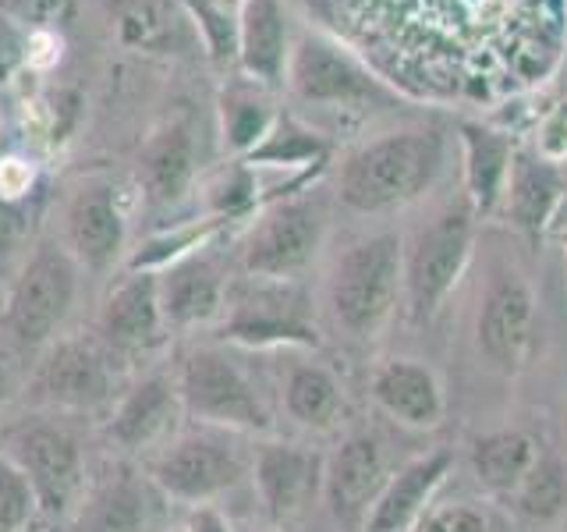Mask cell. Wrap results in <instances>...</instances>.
Instances as JSON below:
<instances>
[{"label": "cell", "mask_w": 567, "mask_h": 532, "mask_svg": "<svg viewBox=\"0 0 567 532\" xmlns=\"http://www.w3.org/2000/svg\"><path fill=\"white\" fill-rule=\"evenodd\" d=\"M443 167L440 132H394L351 153L337 177L341 203L359 213H383L419 200Z\"/></svg>", "instance_id": "cell-1"}, {"label": "cell", "mask_w": 567, "mask_h": 532, "mask_svg": "<svg viewBox=\"0 0 567 532\" xmlns=\"http://www.w3.org/2000/svg\"><path fill=\"white\" fill-rule=\"evenodd\" d=\"M404 288V248L398 235H372L337 259L327 301L333 324L354 341H372L394 316Z\"/></svg>", "instance_id": "cell-2"}, {"label": "cell", "mask_w": 567, "mask_h": 532, "mask_svg": "<svg viewBox=\"0 0 567 532\" xmlns=\"http://www.w3.org/2000/svg\"><path fill=\"white\" fill-rule=\"evenodd\" d=\"M82 266L64 245H40L11 280L8 316L0 334L25 355H40L64 334V324L79 298Z\"/></svg>", "instance_id": "cell-3"}, {"label": "cell", "mask_w": 567, "mask_h": 532, "mask_svg": "<svg viewBox=\"0 0 567 532\" xmlns=\"http://www.w3.org/2000/svg\"><path fill=\"white\" fill-rule=\"evenodd\" d=\"M185 416L230 433H270L274 419L248 372L217 345L188 348L174 369Z\"/></svg>", "instance_id": "cell-4"}, {"label": "cell", "mask_w": 567, "mask_h": 532, "mask_svg": "<svg viewBox=\"0 0 567 532\" xmlns=\"http://www.w3.org/2000/svg\"><path fill=\"white\" fill-rule=\"evenodd\" d=\"M0 451L29 479L40 514L64 519L85 497V454L79 437L50 416H29L0 433Z\"/></svg>", "instance_id": "cell-5"}, {"label": "cell", "mask_w": 567, "mask_h": 532, "mask_svg": "<svg viewBox=\"0 0 567 532\" xmlns=\"http://www.w3.org/2000/svg\"><path fill=\"white\" fill-rule=\"evenodd\" d=\"M248 469H252V461H245L235 433L213 430V426L174 433L164 448L146 458L150 483L171 501H182L188 508L213 504L217 497L230 493Z\"/></svg>", "instance_id": "cell-6"}, {"label": "cell", "mask_w": 567, "mask_h": 532, "mask_svg": "<svg viewBox=\"0 0 567 532\" xmlns=\"http://www.w3.org/2000/svg\"><path fill=\"white\" fill-rule=\"evenodd\" d=\"M29 390L47 412H111L121 398L117 355L96 334H61L50 348L35 355Z\"/></svg>", "instance_id": "cell-7"}, {"label": "cell", "mask_w": 567, "mask_h": 532, "mask_svg": "<svg viewBox=\"0 0 567 532\" xmlns=\"http://www.w3.org/2000/svg\"><path fill=\"white\" fill-rule=\"evenodd\" d=\"M472 206H451L404 253V301L412 324H430L457 288L472 256Z\"/></svg>", "instance_id": "cell-8"}, {"label": "cell", "mask_w": 567, "mask_h": 532, "mask_svg": "<svg viewBox=\"0 0 567 532\" xmlns=\"http://www.w3.org/2000/svg\"><path fill=\"white\" fill-rule=\"evenodd\" d=\"M182 419H185V405L182 395H177L174 372L156 369L121 390V398L111 405V412L103 419V437L111 448L124 454L150 458L174 433H182L177 430Z\"/></svg>", "instance_id": "cell-9"}, {"label": "cell", "mask_w": 567, "mask_h": 532, "mask_svg": "<svg viewBox=\"0 0 567 532\" xmlns=\"http://www.w3.org/2000/svg\"><path fill=\"white\" fill-rule=\"evenodd\" d=\"M323 221L309 203H284L252 227L245 242L241 266L252 280H291L312 263Z\"/></svg>", "instance_id": "cell-10"}, {"label": "cell", "mask_w": 567, "mask_h": 532, "mask_svg": "<svg viewBox=\"0 0 567 532\" xmlns=\"http://www.w3.org/2000/svg\"><path fill=\"white\" fill-rule=\"evenodd\" d=\"M327 458L288 440H262L252 451V483L274 522H288L323 493Z\"/></svg>", "instance_id": "cell-11"}, {"label": "cell", "mask_w": 567, "mask_h": 532, "mask_svg": "<svg viewBox=\"0 0 567 532\" xmlns=\"http://www.w3.org/2000/svg\"><path fill=\"white\" fill-rule=\"evenodd\" d=\"M167 324L159 313V288L156 274L128 270L121 284H114L111 295L103 298L96 316V337L111 348L117 359L124 355H146L167 341Z\"/></svg>", "instance_id": "cell-12"}, {"label": "cell", "mask_w": 567, "mask_h": 532, "mask_svg": "<svg viewBox=\"0 0 567 532\" xmlns=\"http://www.w3.org/2000/svg\"><path fill=\"white\" fill-rule=\"evenodd\" d=\"M386 479L390 469H386L383 443L369 433L348 437L327 458L323 469V501L337 525H365V514L377 504Z\"/></svg>", "instance_id": "cell-13"}, {"label": "cell", "mask_w": 567, "mask_h": 532, "mask_svg": "<svg viewBox=\"0 0 567 532\" xmlns=\"http://www.w3.org/2000/svg\"><path fill=\"white\" fill-rule=\"evenodd\" d=\"M217 337L241 348H319V330L288 295L227 298Z\"/></svg>", "instance_id": "cell-14"}, {"label": "cell", "mask_w": 567, "mask_h": 532, "mask_svg": "<svg viewBox=\"0 0 567 532\" xmlns=\"http://www.w3.org/2000/svg\"><path fill=\"white\" fill-rule=\"evenodd\" d=\"M532 319H536V298L518 274H496L478 309L475 337L486 359L501 369L514 372L528 355L532 345Z\"/></svg>", "instance_id": "cell-15"}, {"label": "cell", "mask_w": 567, "mask_h": 532, "mask_svg": "<svg viewBox=\"0 0 567 532\" xmlns=\"http://www.w3.org/2000/svg\"><path fill=\"white\" fill-rule=\"evenodd\" d=\"M64 248L82 270L106 274L121 259L124 248V217L117 192L103 182L82 185L64 209Z\"/></svg>", "instance_id": "cell-16"}, {"label": "cell", "mask_w": 567, "mask_h": 532, "mask_svg": "<svg viewBox=\"0 0 567 532\" xmlns=\"http://www.w3.org/2000/svg\"><path fill=\"white\" fill-rule=\"evenodd\" d=\"M454 469L451 451H430L412 458L398 472H390L386 487L380 490L377 504L369 508L362 532H408L430 511L436 490L447 483Z\"/></svg>", "instance_id": "cell-17"}, {"label": "cell", "mask_w": 567, "mask_h": 532, "mask_svg": "<svg viewBox=\"0 0 567 532\" xmlns=\"http://www.w3.org/2000/svg\"><path fill=\"white\" fill-rule=\"evenodd\" d=\"M156 288L167 330L209 327L224 316L227 306V291L217 266L192 253L164 266V270H156Z\"/></svg>", "instance_id": "cell-18"}, {"label": "cell", "mask_w": 567, "mask_h": 532, "mask_svg": "<svg viewBox=\"0 0 567 532\" xmlns=\"http://www.w3.org/2000/svg\"><path fill=\"white\" fill-rule=\"evenodd\" d=\"M372 401L408 430H433L447 412L440 377L419 359H386L372 372Z\"/></svg>", "instance_id": "cell-19"}, {"label": "cell", "mask_w": 567, "mask_h": 532, "mask_svg": "<svg viewBox=\"0 0 567 532\" xmlns=\"http://www.w3.org/2000/svg\"><path fill=\"white\" fill-rule=\"evenodd\" d=\"M291 85L309 103H351L377 93V85L348 53L306 35L291 53Z\"/></svg>", "instance_id": "cell-20"}, {"label": "cell", "mask_w": 567, "mask_h": 532, "mask_svg": "<svg viewBox=\"0 0 567 532\" xmlns=\"http://www.w3.org/2000/svg\"><path fill=\"white\" fill-rule=\"evenodd\" d=\"M564 192V171L554 160L536 153H514L507 185H504V209L514 227L528 231V235H543L546 227H554L557 206Z\"/></svg>", "instance_id": "cell-21"}, {"label": "cell", "mask_w": 567, "mask_h": 532, "mask_svg": "<svg viewBox=\"0 0 567 532\" xmlns=\"http://www.w3.org/2000/svg\"><path fill=\"white\" fill-rule=\"evenodd\" d=\"M150 493L132 469H117L85 490L75 511V532H146Z\"/></svg>", "instance_id": "cell-22"}, {"label": "cell", "mask_w": 567, "mask_h": 532, "mask_svg": "<svg viewBox=\"0 0 567 532\" xmlns=\"http://www.w3.org/2000/svg\"><path fill=\"white\" fill-rule=\"evenodd\" d=\"M280 401L288 419L312 433H327L344 419V387L319 362H295L284 372Z\"/></svg>", "instance_id": "cell-23"}, {"label": "cell", "mask_w": 567, "mask_h": 532, "mask_svg": "<svg viewBox=\"0 0 567 532\" xmlns=\"http://www.w3.org/2000/svg\"><path fill=\"white\" fill-rule=\"evenodd\" d=\"M461 142H465V185H468V203L472 213H493L504 200L507 171H511V142L478 124H465L461 129Z\"/></svg>", "instance_id": "cell-24"}, {"label": "cell", "mask_w": 567, "mask_h": 532, "mask_svg": "<svg viewBox=\"0 0 567 532\" xmlns=\"http://www.w3.org/2000/svg\"><path fill=\"white\" fill-rule=\"evenodd\" d=\"M468 458L478 487H486L496 497H507L525 479V472L536 466L539 448L522 430H496L486 437H475Z\"/></svg>", "instance_id": "cell-25"}, {"label": "cell", "mask_w": 567, "mask_h": 532, "mask_svg": "<svg viewBox=\"0 0 567 532\" xmlns=\"http://www.w3.org/2000/svg\"><path fill=\"white\" fill-rule=\"evenodd\" d=\"M241 64L262 82H280L288 64V29L277 0H248L241 14Z\"/></svg>", "instance_id": "cell-26"}, {"label": "cell", "mask_w": 567, "mask_h": 532, "mask_svg": "<svg viewBox=\"0 0 567 532\" xmlns=\"http://www.w3.org/2000/svg\"><path fill=\"white\" fill-rule=\"evenodd\" d=\"M192 139L185 135V129H171L153 139L146 156H142V182H146V192L156 203L182 200L192 182Z\"/></svg>", "instance_id": "cell-27"}, {"label": "cell", "mask_w": 567, "mask_h": 532, "mask_svg": "<svg viewBox=\"0 0 567 532\" xmlns=\"http://www.w3.org/2000/svg\"><path fill=\"white\" fill-rule=\"evenodd\" d=\"M507 501L528 522H554L567 508V469L557 458L539 454L522 483L507 493Z\"/></svg>", "instance_id": "cell-28"}, {"label": "cell", "mask_w": 567, "mask_h": 532, "mask_svg": "<svg viewBox=\"0 0 567 532\" xmlns=\"http://www.w3.org/2000/svg\"><path fill=\"white\" fill-rule=\"evenodd\" d=\"M35 514H40V501L29 479L0 451V532H25Z\"/></svg>", "instance_id": "cell-29"}, {"label": "cell", "mask_w": 567, "mask_h": 532, "mask_svg": "<svg viewBox=\"0 0 567 532\" xmlns=\"http://www.w3.org/2000/svg\"><path fill=\"white\" fill-rule=\"evenodd\" d=\"M124 35H128V43H138V47L164 43L171 35L164 4H156V0H132L128 11H124Z\"/></svg>", "instance_id": "cell-30"}, {"label": "cell", "mask_w": 567, "mask_h": 532, "mask_svg": "<svg viewBox=\"0 0 567 532\" xmlns=\"http://www.w3.org/2000/svg\"><path fill=\"white\" fill-rule=\"evenodd\" d=\"M415 532H489V525L486 514L472 504H443L425 511Z\"/></svg>", "instance_id": "cell-31"}, {"label": "cell", "mask_w": 567, "mask_h": 532, "mask_svg": "<svg viewBox=\"0 0 567 532\" xmlns=\"http://www.w3.org/2000/svg\"><path fill=\"white\" fill-rule=\"evenodd\" d=\"M29 231L25 213L18 209L11 200H0V256H11L18 245H22Z\"/></svg>", "instance_id": "cell-32"}, {"label": "cell", "mask_w": 567, "mask_h": 532, "mask_svg": "<svg viewBox=\"0 0 567 532\" xmlns=\"http://www.w3.org/2000/svg\"><path fill=\"white\" fill-rule=\"evenodd\" d=\"M18 359H25V355L18 351L4 334H0V405H4L8 398H14L18 380H22V372H18Z\"/></svg>", "instance_id": "cell-33"}, {"label": "cell", "mask_w": 567, "mask_h": 532, "mask_svg": "<svg viewBox=\"0 0 567 532\" xmlns=\"http://www.w3.org/2000/svg\"><path fill=\"white\" fill-rule=\"evenodd\" d=\"M188 532H235V525L227 522V514L217 504H203V508H192Z\"/></svg>", "instance_id": "cell-34"}, {"label": "cell", "mask_w": 567, "mask_h": 532, "mask_svg": "<svg viewBox=\"0 0 567 532\" xmlns=\"http://www.w3.org/2000/svg\"><path fill=\"white\" fill-rule=\"evenodd\" d=\"M18 58V40H14V32L4 25V18H0V71H8Z\"/></svg>", "instance_id": "cell-35"}, {"label": "cell", "mask_w": 567, "mask_h": 532, "mask_svg": "<svg viewBox=\"0 0 567 532\" xmlns=\"http://www.w3.org/2000/svg\"><path fill=\"white\" fill-rule=\"evenodd\" d=\"M560 171H564V192H560V206H557V217H554L557 235H564V231H567V167H560Z\"/></svg>", "instance_id": "cell-36"}, {"label": "cell", "mask_w": 567, "mask_h": 532, "mask_svg": "<svg viewBox=\"0 0 567 532\" xmlns=\"http://www.w3.org/2000/svg\"><path fill=\"white\" fill-rule=\"evenodd\" d=\"M8 295H11V284L0 280V327H4V316H8Z\"/></svg>", "instance_id": "cell-37"}, {"label": "cell", "mask_w": 567, "mask_h": 532, "mask_svg": "<svg viewBox=\"0 0 567 532\" xmlns=\"http://www.w3.org/2000/svg\"><path fill=\"white\" fill-rule=\"evenodd\" d=\"M560 238H564V256H567V231H564V235H560Z\"/></svg>", "instance_id": "cell-38"}, {"label": "cell", "mask_w": 567, "mask_h": 532, "mask_svg": "<svg viewBox=\"0 0 567 532\" xmlns=\"http://www.w3.org/2000/svg\"><path fill=\"white\" fill-rule=\"evenodd\" d=\"M182 532H188V529H182Z\"/></svg>", "instance_id": "cell-39"}]
</instances>
